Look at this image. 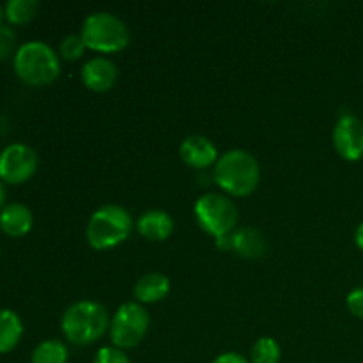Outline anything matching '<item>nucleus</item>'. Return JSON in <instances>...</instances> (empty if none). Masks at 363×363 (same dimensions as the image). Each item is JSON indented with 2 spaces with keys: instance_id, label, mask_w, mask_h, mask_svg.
I'll return each mask as SVG.
<instances>
[{
  "instance_id": "nucleus-6",
  "label": "nucleus",
  "mask_w": 363,
  "mask_h": 363,
  "mask_svg": "<svg viewBox=\"0 0 363 363\" xmlns=\"http://www.w3.org/2000/svg\"><path fill=\"white\" fill-rule=\"evenodd\" d=\"M194 215L199 227L215 240L233 234L238 229V220H240V213L233 199L229 195L215 194V191H209L197 199L194 206Z\"/></svg>"
},
{
  "instance_id": "nucleus-16",
  "label": "nucleus",
  "mask_w": 363,
  "mask_h": 363,
  "mask_svg": "<svg viewBox=\"0 0 363 363\" xmlns=\"http://www.w3.org/2000/svg\"><path fill=\"white\" fill-rule=\"evenodd\" d=\"M23 335V323L16 312L0 308V354L11 353L20 344Z\"/></svg>"
},
{
  "instance_id": "nucleus-14",
  "label": "nucleus",
  "mask_w": 363,
  "mask_h": 363,
  "mask_svg": "<svg viewBox=\"0 0 363 363\" xmlns=\"http://www.w3.org/2000/svg\"><path fill=\"white\" fill-rule=\"evenodd\" d=\"M34 225V215L20 202H11L0 209V230L11 238H21L30 233Z\"/></svg>"
},
{
  "instance_id": "nucleus-5",
  "label": "nucleus",
  "mask_w": 363,
  "mask_h": 363,
  "mask_svg": "<svg viewBox=\"0 0 363 363\" xmlns=\"http://www.w3.org/2000/svg\"><path fill=\"white\" fill-rule=\"evenodd\" d=\"M80 35L87 50L103 53L123 52L130 45V28L117 14L108 11H98L85 18Z\"/></svg>"
},
{
  "instance_id": "nucleus-17",
  "label": "nucleus",
  "mask_w": 363,
  "mask_h": 363,
  "mask_svg": "<svg viewBox=\"0 0 363 363\" xmlns=\"http://www.w3.org/2000/svg\"><path fill=\"white\" fill-rule=\"evenodd\" d=\"M69 351L62 340L48 339L39 342L30 354V363H67Z\"/></svg>"
},
{
  "instance_id": "nucleus-24",
  "label": "nucleus",
  "mask_w": 363,
  "mask_h": 363,
  "mask_svg": "<svg viewBox=\"0 0 363 363\" xmlns=\"http://www.w3.org/2000/svg\"><path fill=\"white\" fill-rule=\"evenodd\" d=\"M213 363H250V360L245 358L243 354L236 353V351H227V353L218 354V357L213 360Z\"/></svg>"
},
{
  "instance_id": "nucleus-23",
  "label": "nucleus",
  "mask_w": 363,
  "mask_h": 363,
  "mask_svg": "<svg viewBox=\"0 0 363 363\" xmlns=\"http://www.w3.org/2000/svg\"><path fill=\"white\" fill-rule=\"evenodd\" d=\"M346 307L354 318L362 319L363 321V286L357 287V289H353L350 294H347Z\"/></svg>"
},
{
  "instance_id": "nucleus-18",
  "label": "nucleus",
  "mask_w": 363,
  "mask_h": 363,
  "mask_svg": "<svg viewBox=\"0 0 363 363\" xmlns=\"http://www.w3.org/2000/svg\"><path fill=\"white\" fill-rule=\"evenodd\" d=\"M6 20L13 25H25L34 20L39 11V4L35 0H9L4 6Z\"/></svg>"
},
{
  "instance_id": "nucleus-4",
  "label": "nucleus",
  "mask_w": 363,
  "mask_h": 363,
  "mask_svg": "<svg viewBox=\"0 0 363 363\" xmlns=\"http://www.w3.org/2000/svg\"><path fill=\"white\" fill-rule=\"evenodd\" d=\"M133 229V218L126 208L119 204H105L89 218L85 238L94 250H110L123 245Z\"/></svg>"
},
{
  "instance_id": "nucleus-1",
  "label": "nucleus",
  "mask_w": 363,
  "mask_h": 363,
  "mask_svg": "<svg viewBox=\"0 0 363 363\" xmlns=\"http://www.w3.org/2000/svg\"><path fill=\"white\" fill-rule=\"evenodd\" d=\"M213 179L229 197H248L261 181V165L252 152L230 149L220 155L213 169Z\"/></svg>"
},
{
  "instance_id": "nucleus-12",
  "label": "nucleus",
  "mask_w": 363,
  "mask_h": 363,
  "mask_svg": "<svg viewBox=\"0 0 363 363\" xmlns=\"http://www.w3.org/2000/svg\"><path fill=\"white\" fill-rule=\"evenodd\" d=\"M135 229L147 241H165L174 233V218L163 209H147L137 220Z\"/></svg>"
},
{
  "instance_id": "nucleus-7",
  "label": "nucleus",
  "mask_w": 363,
  "mask_h": 363,
  "mask_svg": "<svg viewBox=\"0 0 363 363\" xmlns=\"http://www.w3.org/2000/svg\"><path fill=\"white\" fill-rule=\"evenodd\" d=\"M149 325H151V315L145 311L144 305L137 303V301L123 303L110 321L108 335L112 346L123 351L133 350L145 339Z\"/></svg>"
},
{
  "instance_id": "nucleus-11",
  "label": "nucleus",
  "mask_w": 363,
  "mask_h": 363,
  "mask_svg": "<svg viewBox=\"0 0 363 363\" xmlns=\"http://www.w3.org/2000/svg\"><path fill=\"white\" fill-rule=\"evenodd\" d=\"M179 156L183 163L195 170L209 169L211 165L215 167L220 158L216 145L213 144L211 138L204 135H190L184 138L179 145Z\"/></svg>"
},
{
  "instance_id": "nucleus-8",
  "label": "nucleus",
  "mask_w": 363,
  "mask_h": 363,
  "mask_svg": "<svg viewBox=\"0 0 363 363\" xmlns=\"http://www.w3.org/2000/svg\"><path fill=\"white\" fill-rule=\"evenodd\" d=\"M38 155L27 144H11L0 151V181L21 184L38 170Z\"/></svg>"
},
{
  "instance_id": "nucleus-19",
  "label": "nucleus",
  "mask_w": 363,
  "mask_h": 363,
  "mask_svg": "<svg viewBox=\"0 0 363 363\" xmlns=\"http://www.w3.org/2000/svg\"><path fill=\"white\" fill-rule=\"evenodd\" d=\"M282 347L273 337H261L255 340L250 351V363H280Z\"/></svg>"
},
{
  "instance_id": "nucleus-15",
  "label": "nucleus",
  "mask_w": 363,
  "mask_h": 363,
  "mask_svg": "<svg viewBox=\"0 0 363 363\" xmlns=\"http://www.w3.org/2000/svg\"><path fill=\"white\" fill-rule=\"evenodd\" d=\"M268 250L264 234L252 225L238 227L233 233V252L243 259H261Z\"/></svg>"
},
{
  "instance_id": "nucleus-10",
  "label": "nucleus",
  "mask_w": 363,
  "mask_h": 363,
  "mask_svg": "<svg viewBox=\"0 0 363 363\" xmlns=\"http://www.w3.org/2000/svg\"><path fill=\"white\" fill-rule=\"evenodd\" d=\"M82 84L92 92H106L113 89L119 78L117 64L108 57H91L80 71Z\"/></svg>"
},
{
  "instance_id": "nucleus-26",
  "label": "nucleus",
  "mask_w": 363,
  "mask_h": 363,
  "mask_svg": "<svg viewBox=\"0 0 363 363\" xmlns=\"http://www.w3.org/2000/svg\"><path fill=\"white\" fill-rule=\"evenodd\" d=\"M354 245L358 247V250L363 252V222L354 230Z\"/></svg>"
},
{
  "instance_id": "nucleus-28",
  "label": "nucleus",
  "mask_w": 363,
  "mask_h": 363,
  "mask_svg": "<svg viewBox=\"0 0 363 363\" xmlns=\"http://www.w3.org/2000/svg\"><path fill=\"white\" fill-rule=\"evenodd\" d=\"M4 18H6V9H4V6L0 4V25H4Z\"/></svg>"
},
{
  "instance_id": "nucleus-22",
  "label": "nucleus",
  "mask_w": 363,
  "mask_h": 363,
  "mask_svg": "<svg viewBox=\"0 0 363 363\" xmlns=\"http://www.w3.org/2000/svg\"><path fill=\"white\" fill-rule=\"evenodd\" d=\"M14 43H16V34H14L13 28L7 27V25H0V60L9 57V53L14 48Z\"/></svg>"
},
{
  "instance_id": "nucleus-20",
  "label": "nucleus",
  "mask_w": 363,
  "mask_h": 363,
  "mask_svg": "<svg viewBox=\"0 0 363 363\" xmlns=\"http://www.w3.org/2000/svg\"><path fill=\"white\" fill-rule=\"evenodd\" d=\"M85 50H87V46H85L84 38L80 34L66 35L59 45L60 57L66 60H78L80 57H84Z\"/></svg>"
},
{
  "instance_id": "nucleus-2",
  "label": "nucleus",
  "mask_w": 363,
  "mask_h": 363,
  "mask_svg": "<svg viewBox=\"0 0 363 363\" xmlns=\"http://www.w3.org/2000/svg\"><path fill=\"white\" fill-rule=\"evenodd\" d=\"M110 321L108 311L101 303L82 300L66 308L60 319V330L69 344L89 346L108 332Z\"/></svg>"
},
{
  "instance_id": "nucleus-3",
  "label": "nucleus",
  "mask_w": 363,
  "mask_h": 363,
  "mask_svg": "<svg viewBox=\"0 0 363 363\" xmlns=\"http://www.w3.org/2000/svg\"><path fill=\"white\" fill-rule=\"evenodd\" d=\"M16 77L23 84L41 87L57 80L60 74V57L45 41H27L20 45L13 57Z\"/></svg>"
},
{
  "instance_id": "nucleus-21",
  "label": "nucleus",
  "mask_w": 363,
  "mask_h": 363,
  "mask_svg": "<svg viewBox=\"0 0 363 363\" xmlns=\"http://www.w3.org/2000/svg\"><path fill=\"white\" fill-rule=\"evenodd\" d=\"M92 363H131L128 358L126 351L119 350L116 346H103L99 347L98 353L94 354Z\"/></svg>"
},
{
  "instance_id": "nucleus-9",
  "label": "nucleus",
  "mask_w": 363,
  "mask_h": 363,
  "mask_svg": "<svg viewBox=\"0 0 363 363\" xmlns=\"http://www.w3.org/2000/svg\"><path fill=\"white\" fill-rule=\"evenodd\" d=\"M333 147L346 162L363 158V121L353 113H342L333 126Z\"/></svg>"
},
{
  "instance_id": "nucleus-25",
  "label": "nucleus",
  "mask_w": 363,
  "mask_h": 363,
  "mask_svg": "<svg viewBox=\"0 0 363 363\" xmlns=\"http://www.w3.org/2000/svg\"><path fill=\"white\" fill-rule=\"evenodd\" d=\"M215 245H216V248H218V250L233 252V234H227V236L216 238Z\"/></svg>"
},
{
  "instance_id": "nucleus-13",
  "label": "nucleus",
  "mask_w": 363,
  "mask_h": 363,
  "mask_svg": "<svg viewBox=\"0 0 363 363\" xmlns=\"http://www.w3.org/2000/svg\"><path fill=\"white\" fill-rule=\"evenodd\" d=\"M170 293V279L160 272H149L137 280L133 287V298L137 303H160Z\"/></svg>"
},
{
  "instance_id": "nucleus-27",
  "label": "nucleus",
  "mask_w": 363,
  "mask_h": 363,
  "mask_svg": "<svg viewBox=\"0 0 363 363\" xmlns=\"http://www.w3.org/2000/svg\"><path fill=\"white\" fill-rule=\"evenodd\" d=\"M4 202H6V188H4V183L0 181V209L4 208Z\"/></svg>"
}]
</instances>
